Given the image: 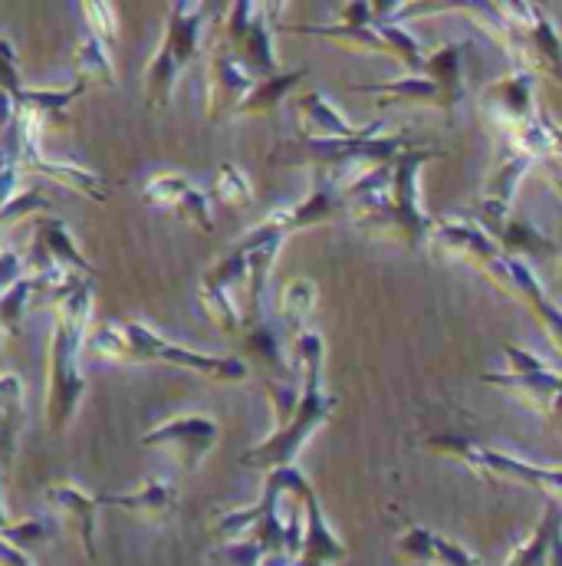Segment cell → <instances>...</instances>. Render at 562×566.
Wrapping results in <instances>:
<instances>
[{"label": "cell", "mask_w": 562, "mask_h": 566, "mask_svg": "<svg viewBox=\"0 0 562 566\" xmlns=\"http://www.w3.org/2000/svg\"><path fill=\"white\" fill-rule=\"evenodd\" d=\"M244 271H247V258L244 251L234 244L227 251L224 261H218L214 268H208L201 274V303L211 313L214 326L227 336L241 333V306H237V286H244Z\"/></svg>", "instance_id": "cell-11"}, {"label": "cell", "mask_w": 562, "mask_h": 566, "mask_svg": "<svg viewBox=\"0 0 562 566\" xmlns=\"http://www.w3.org/2000/svg\"><path fill=\"white\" fill-rule=\"evenodd\" d=\"M342 208V181L336 178V171H319L316 168V188L303 205L280 208L271 214V221L280 228L283 234H293L299 228H312V224H326L339 214Z\"/></svg>", "instance_id": "cell-18"}, {"label": "cell", "mask_w": 562, "mask_h": 566, "mask_svg": "<svg viewBox=\"0 0 562 566\" xmlns=\"http://www.w3.org/2000/svg\"><path fill=\"white\" fill-rule=\"evenodd\" d=\"M434 148H405L392 165H375L362 178L342 188V205L352 208V221L365 234H385L422 251L431 238V214L422 208V168L441 158Z\"/></svg>", "instance_id": "cell-1"}, {"label": "cell", "mask_w": 562, "mask_h": 566, "mask_svg": "<svg viewBox=\"0 0 562 566\" xmlns=\"http://www.w3.org/2000/svg\"><path fill=\"white\" fill-rule=\"evenodd\" d=\"M533 90H537V76L530 70H513L503 80H497V83L487 86L484 106H487V116L494 119V126L500 129L503 145L537 116Z\"/></svg>", "instance_id": "cell-13"}, {"label": "cell", "mask_w": 562, "mask_h": 566, "mask_svg": "<svg viewBox=\"0 0 562 566\" xmlns=\"http://www.w3.org/2000/svg\"><path fill=\"white\" fill-rule=\"evenodd\" d=\"M427 448L431 451H441V454H450L454 461L480 471V474H490V478H507V481H520V484H530V488H543L550 497L560 494V471L556 468H537L523 458H510L490 444H480V441H467V438H457V434H437V438H427Z\"/></svg>", "instance_id": "cell-9"}, {"label": "cell", "mask_w": 562, "mask_h": 566, "mask_svg": "<svg viewBox=\"0 0 562 566\" xmlns=\"http://www.w3.org/2000/svg\"><path fill=\"white\" fill-rule=\"evenodd\" d=\"M296 119H299V136L303 139H356L362 129L349 126L342 113L322 96V93H306L296 99Z\"/></svg>", "instance_id": "cell-21"}, {"label": "cell", "mask_w": 562, "mask_h": 566, "mask_svg": "<svg viewBox=\"0 0 562 566\" xmlns=\"http://www.w3.org/2000/svg\"><path fill=\"white\" fill-rule=\"evenodd\" d=\"M349 90L379 99V106H392V103H418V106H437V109L444 106L441 90L424 73H409V76H399L389 83H356Z\"/></svg>", "instance_id": "cell-22"}, {"label": "cell", "mask_w": 562, "mask_h": 566, "mask_svg": "<svg viewBox=\"0 0 562 566\" xmlns=\"http://www.w3.org/2000/svg\"><path fill=\"white\" fill-rule=\"evenodd\" d=\"M530 168H533V161H530L523 151L503 145L500 168L494 171V178L487 181V188H484V195H480V201H477V208H480V221H477V224H480L490 238H497L500 228L507 224V211H510V201H513V195H517V185H520V178H523Z\"/></svg>", "instance_id": "cell-17"}, {"label": "cell", "mask_w": 562, "mask_h": 566, "mask_svg": "<svg viewBox=\"0 0 562 566\" xmlns=\"http://www.w3.org/2000/svg\"><path fill=\"white\" fill-rule=\"evenodd\" d=\"M93 346L116 363H165L174 369L198 373L211 382H244L247 379V363L234 356H204L194 349H184L165 336H158L148 323L141 319H113L99 326L93 336Z\"/></svg>", "instance_id": "cell-4"}, {"label": "cell", "mask_w": 562, "mask_h": 566, "mask_svg": "<svg viewBox=\"0 0 562 566\" xmlns=\"http://www.w3.org/2000/svg\"><path fill=\"white\" fill-rule=\"evenodd\" d=\"M56 303L53 343H50V386H46V419L50 431L63 434L86 392V376L79 369V353L93 313V286L86 277H70L50 293Z\"/></svg>", "instance_id": "cell-2"}, {"label": "cell", "mask_w": 562, "mask_h": 566, "mask_svg": "<svg viewBox=\"0 0 562 566\" xmlns=\"http://www.w3.org/2000/svg\"><path fill=\"white\" fill-rule=\"evenodd\" d=\"M293 369L299 373V402L293 409V416L257 448L241 454L244 468H257V471H274V468H293L299 448L306 444V438L326 422L339 399L332 392H326L322 386V339L312 329H299L296 333V346H293Z\"/></svg>", "instance_id": "cell-3"}, {"label": "cell", "mask_w": 562, "mask_h": 566, "mask_svg": "<svg viewBox=\"0 0 562 566\" xmlns=\"http://www.w3.org/2000/svg\"><path fill=\"white\" fill-rule=\"evenodd\" d=\"M405 148H412L402 133H385L382 123L362 126L356 139H283L271 151V165H312L319 171L346 168L352 161L392 165Z\"/></svg>", "instance_id": "cell-6"}, {"label": "cell", "mask_w": 562, "mask_h": 566, "mask_svg": "<svg viewBox=\"0 0 562 566\" xmlns=\"http://www.w3.org/2000/svg\"><path fill=\"white\" fill-rule=\"evenodd\" d=\"M73 70H76V80L93 86H119L116 80V70H113V56H109V46L103 40H96L93 33H86V40L76 46V56H73Z\"/></svg>", "instance_id": "cell-26"}, {"label": "cell", "mask_w": 562, "mask_h": 566, "mask_svg": "<svg viewBox=\"0 0 562 566\" xmlns=\"http://www.w3.org/2000/svg\"><path fill=\"white\" fill-rule=\"evenodd\" d=\"M141 201L151 208H168L178 218H184L191 228L201 234H214V208L204 191H198L188 178L181 175H158L141 188Z\"/></svg>", "instance_id": "cell-16"}, {"label": "cell", "mask_w": 562, "mask_h": 566, "mask_svg": "<svg viewBox=\"0 0 562 566\" xmlns=\"http://www.w3.org/2000/svg\"><path fill=\"white\" fill-rule=\"evenodd\" d=\"M46 497H50L53 507H60V514L79 531L83 544L93 551V514H96V507H99V497H89V494H83V491L73 488V484H53V488L46 491Z\"/></svg>", "instance_id": "cell-23"}, {"label": "cell", "mask_w": 562, "mask_h": 566, "mask_svg": "<svg viewBox=\"0 0 562 566\" xmlns=\"http://www.w3.org/2000/svg\"><path fill=\"white\" fill-rule=\"evenodd\" d=\"M218 10L221 7H214V3H184V0L171 7L161 46H158V53L151 56V63L145 70V103H148V109H165L171 103V93H174L181 73L201 53L204 27Z\"/></svg>", "instance_id": "cell-5"}, {"label": "cell", "mask_w": 562, "mask_h": 566, "mask_svg": "<svg viewBox=\"0 0 562 566\" xmlns=\"http://www.w3.org/2000/svg\"><path fill=\"white\" fill-rule=\"evenodd\" d=\"M312 306H316V286H312V281H293L286 290H283L280 313L289 329H296V333H299V329H303V323L309 319Z\"/></svg>", "instance_id": "cell-29"}, {"label": "cell", "mask_w": 562, "mask_h": 566, "mask_svg": "<svg viewBox=\"0 0 562 566\" xmlns=\"http://www.w3.org/2000/svg\"><path fill=\"white\" fill-rule=\"evenodd\" d=\"M283 30L306 33V36H329V40H342L346 46H356V50L385 53V56L399 60L409 73H422L424 50L415 40V33L405 30L402 23L375 20L372 3H342V23H332V27H283Z\"/></svg>", "instance_id": "cell-7"}, {"label": "cell", "mask_w": 562, "mask_h": 566, "mask_svg": "<svg viewBox=\"0 0 562 566\" xmlns=\"http://www.w3.org/2000/svg\"><path fill=\"white\" fill-rule=\"evenodd\" d=\"M494 241H497V244H500V251H503V254H510V258L527 254V258L543 261V258H556V254H560V244H556L553 238H547L543 231L530 228L527 221H507Z\"/></svg>", "instance_id": "cell-24"}, {"label": "cell", "mask_w": 562, "mask_h": 566, "mask_svg": "<svg viewBox=\"0 0 562 566\" xmlns=\"http://www.w3.org/2000/svg\"><path fill=\"white\" fill-rule=\"evenodd\" d=\"M254 76L237 63L227 43H218L208 60V123H224L254 90Z\"/></svg>", "instance_id": "cell-15"}, {"label": "cell", "mask_w": 562, "mask_h": 566, "mask_svg": "<svg viewBox=\"0 0 562 566\" xmlns=\"http://www.w3.org/2000/svg\"><path fill=\"white\" fill-rule=\"evenodd\" d=\"M303 76H306V66L289 70V73H277V76H271V80H257L254 90L244 96V103L237 106L234 116H264V113H274L283 99H286V93H289Z\"/></svg>", "instance_id": "cell-25"}, {"label": "cell", "mask_w": 562, "mask_h": 566, "mask_svg": "<svg viewBox=\"0 0 562 566\" xmlns=\"http://www.w3.org/2000/svg\"><path fill=\"white\" fill-rule=\"evenodd\" d=\"M503 353L510 359V373H484L480 379L487 386L507 389L520 399H527L533 409L553 416L556 399H560V373L556 366H550L547 359H540L537 353L517 346V343H503Z\"/></svg>", "instance_id": "cell-10"}, {"label": "cell", "mask_w": 562, "mask_h": 566, "mask_svg": "<svg viewBox=\"0 0 562 566\" xmlns=\"http://www.w3.org/2000/svg\"><path fill=\"white\" fill-rule=\"evenodd\" d=\"M470 40H460V43H447L441 50H434L431 56H424L422 73L441 90V109L447 119H454L464 93H467V76H464V53H467Z\"/></svg>", "instance_id": "cell-20"}, {"label": "cell", "mask_w": 562, "mask_h": 566, "mask_svg": "<svg viewBox=\"0 0 562 566\" xmlns=\"http://www.w3.org/2000/svg\"><path fill=\"white\" fill-rule=\"evenodd\" d=\"M214 198L224 208H244V205H251L254 201L251 178L234 161H224L221 171H218V181H214Z\"/></svg>", "instance_id": "cell-28"}, {"label": "cell", "mask_w": 562, "mask_h": 566, "mask_svg": "<svg viewBox=\"0 0 562 566\" xmlns=\"http://www.w3.org/2000/svg\"><path fill=\"white\" fill-rule=\"evenodd\" d=\"M221 438V424L211 416H178L168 422L155 424L141 434V444L148 448H168L178 454V461L188 471H198L201 461L214 451Z\"/></svg>", "instance_id": "cell-12"}, {"label": "cell", "mask_w": 562, "mask_h": 566, "mask_svg": "<svg viewBox=\"0 0 562 566\" xmlns=\"http://www.w3.org/2000/svg\"><path fill=\"white\" fill-rule=\"evenodd\" d=\"M283 3H231L227 7V50L254 80H271L280 73L274 53V17Z\"/></svg>", "instance_id": "cell-8"}, {"label": "cell", "mask_w": 562, "mask_h": 566, "mask_svg": "<svg viewBox=\"0 0 562 566\" xmlns=\"http://www.w3.org/2000/svg\"><path fill=\"white\" fill-rule=\"evenodd\" d=\"M17 145H20V165L23 168H33L36 175H46V178L73 188V191H79L89 201H109V188H106V181L96 171H89L83 165H73V161H53V158H46L40 151L36 139H20L17 136Z\"/></svg>", "instance_id": "cell-19"}, {"label": "cell", "mask_w": 562, "mask_h": 566, "mask_svg": "<svg viewBox=\"0 0 562 566\" xmlns=\"http://www.w3.org/2000/svg\"><path fill=\"white\" fill-rule=\"evenodd\" d=\"M43 208H50V198H43L36 188H26V191L13 195V198L0 208V224H17L20 218L36 214V211H43Z\"/></svg>", "instance_id": "cell-31"}, {"label": "cell", "mask_w": 562, "mask_h": 566, "mask_svg": "<svg viewBox=\"0 0 562 566\" xmlns=\"http://www.w3.org/2000/svg\"><path fill=\"white\" fill-rule=\"evenodd\" d=\"M79 13L86 17V30L113 50V43H116V10L109 3H83Z\"/></svg>", "instance_id": "cell-30"}, {"label": "cell", "mask_w": 562, "mask_h": 566, "mask_svg": "<svg viewBox=\"0 0 562 566\" xmlns=\"http://www.w3.org/2000/svg\"><path fill=\"white\" fill-rule=\"evenodd\" d=\"M33 274H76V277H96V268L89 261H83V254L76 251V241L66 228V221L53 218V214H40L36 218V238H33Z\"/></svg>", "instance_id": "cell-14"}, {"label": "cell", "mask_w": 562, "mask_h": 566, "mask_svg": "<svg viewBox=\"0 0 562 566\" xmlns=\"http://www.w3.org/2000/svg\"><path fill=\"white\" fill-rule=\"evenodd\" d=\"M103 504L129 507V511H141V514H168V511H174V488L165 481H151L141 491L126 494V497H99V507Z\"/></svg>", "instance_id": "cell-27"}]
</instances>
